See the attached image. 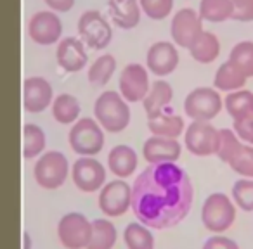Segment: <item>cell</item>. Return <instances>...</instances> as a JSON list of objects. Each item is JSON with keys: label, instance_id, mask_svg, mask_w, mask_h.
Here are the masks:
<instances>
[{"label": "cell", "instance_id": "30", "mask_svg": "<svg viewBox=\"0 0 253 249\" xmlns=\"http://www.w3.org/2000/svg\"><path fill=\"white\" fill-rule=\"evenodd\" d=\"M232 0H201L200 16L208 23H224L232 19Z\"/></svg>", "mask_w": 253, "mask_h": 249}, {"label": "cell", "instance_id": "15", "mask_svg": "<svg viewBox=\"0 0 253 249\" xmlns=\"http://www.w3.org/2000/svg\"><path fill=\"white\" fill-rule=\"evenodd\" d=\"M54 102V92L50 83L42 76H30L23 83V107L25 111L37 114Z\"/></svg>", "mask_w": 253, "mask_h": 249}, {"label": "cell", "instance_id": "18", "mask_svg": "<svg viewBox=\"0 0 253 249\" xmlns=\"http://www.w3.org/2000/svg\"><path fill=\"white\" fill-rule=\"evenodd\" d=\"M57 64L68 73H78L87 66V50L84 47V42L77 36H66L57 45Z\"/></svg>", "mask_w": 253, "mask_h": 249}, {"label": "cell", "instance_id": "11", "mask_svg": "<svg viewBox=\"0 0 253 249\" xmlns=\"http://www.w3.org/2000/svg\"><path fill=\"white\" fill-rule=\"evenodd\" d=\"M184 142L191 154L200 156H211L217 154L218 145V130L210 125V121H193L186 128Z\"/></svg>", "mask_w": 253, "mask_h": 249}, {"label": "cell", "instance_id": "1", "mask_svg": "<svg viewBox=\"0 0 253 249\" xmlns=\"http://www.w3.org/2000/svg\"><path fill=\"white\" fill-rule=\"evenodd\" d=\"M193 197V182L180 166L149 165L132 185V211L146 227L165 230L187 216Z\"/></svg>", "mask_w": 253, "mask_h": 249}, {"label": "cell", "instance_id": "37", "mask_svg": "<svg viewBox=\"0 0 253 249\" xmlns=\"http://www.w3.org/2000/svg\"><path fill=\"white\" fill-rule=\"evenodd\" d=\"M232 19L241 23L253 21V0H232Z\"/></svg>", "mask_w": 253, "mask_h": 249}, {"label": "cell", "instance_id": "10", "mask_svg": "<svg viewBox=\"0 0 253 249\" xmlns=\"http://www.w3.org/2000/svg\"><path fill=\"white\" fill-rule=\"evenodd\" d=\"M78 33L90 49L102 50L113 38V30L99 11H87L78 19Z\"/></svg>", "mask_w": 253, "mask_h": 249}, {"label": "cell", "instance_id": "19", "mask_svg": "<svg viewBox=\"0 0 253 249\" xmlns=\"http://www.w3.org/2000/svg\"><path fill=\"white\" fill-rule=\"evenodd\" d=\"M137 152L130 145H115L108 154V166L116 178L125 180L128 177H132L135 170H137Z\"/></svg>", "mask_w": 253, "mask_h": 249}, {"label": "cell", "instance_id": "13", "mask_svg": "<svg viewBox=\"0 0 253 249\" xmlns=\"http://www.w3.org/2000/svg\"><path fill=\"white\" fill-rule=\"evenodd\" d=\"M120 94L126 102L144 101L146 95L151 90L149 83V70L137 63L126 64L120 73Z\"/></svg>", "mask_w": 253, "mask_h": 249}, {"label": "cell", "instance_id": "34", "mask_svg": "<svg viewBox=\"0 0 253 249\" xmlns=\"http://www.w3.org/2000/svg\"><path fill=\"white\" fill-rule=\"evenodd\" d=\"M231 194L236 206L243 211H253V180H236Z\"/></svg>", "mask_w": 253, "mask_h": 249}, {"label": "cell", "instance_id": "28", "mask_svg": "<svg viewBox=\"0 0 253 249\" xmlns=\"http://www.w3.org/2000/svg\"><path fill=\"white\" fill-rule=\"evenodd\" d=\"M116 227L106 218L92 221V237L87 249H113L116 244Z\"/></svg>", "mask_w": 253, "mask_h": 249}, {"label": "cell", "instance_id": "16", "mask_svg": "<svg viewBox=\"0 0 253 249\" xmlns=\"http://www.w3.org/2000/svg\"><path fill=\"white\" fill-rule=\"evenodd\" d=\"M148 70L156 76H167L179 66V50L172 42H156L148 49Z\"/></svg>", "mask_w": 253, "mask_h": 249}, {"label": "cell", "instance_id": "23", "mask_svg": "<svg viewBox=\"0 0 253 249\" xmlns=\"http://www.w3.org/2000/svg\"><path fill=\"white\" fill-rule=\"evenodd\" d=\"M148 128L151 135L165 139H177L184 132V119L177 114H162L148 119Z\"/></svg>", "mask_w": 253, "mask_h": 249}, {"label": "cell", "instance_id": "26", "mask_svg": "<svg viewBox=\"0 0 253 249\" xmlns=\"http://www.w3.org/2000/svg\"><path fill=\"white\" fill-rule=\"evenodd\" d=\"M189 54L194 61L201 64H210L220 54V42H218L217 35L210 32H203V35L194 42V45L189 49Z\"/></svg>", "mask_w": 253, "mask_h": 249}, {"label": "cell", "instance_id": "6", "mask_svg": "<svg viewBox=\"0 0 253 249\" xmlns=\"http://www.w3.org/2000/svg\"><path fill=\"white\" fill-rule=\"evenodd\" d=\"M184 111L193 121H210L222 111V97L217 88L198 87L187 94Z\"/></svg>", "mask_w": 253, "mask_h": 249}, {"label": "cell", "instance_id": "24", "mask_svg": "<svg viewBox=\"0 0 253 249\" xmlns=\"http://www.w3.org/2000/svg\"><path fill=\"white\" fill-rule=\"evenodd\" d=\"M224 107L232 119H243L253 116V92L236 90L225 95Z\"/></svg>", "mask_w": 253, "mask_h": 249}, {"label": "cell", "instance_id": "17", "mask_svg": "<svg viewBox=\"0 0 253 249\" xmlns=\"http://www.w3.org/2000/svg\"><path fill=\"white\" fill-rule=\"evenodd\" d=\"M180 147L177 139H165V137H155L144 142L142 145V156L149 165H167V163H175L180 158Z\"/></svg>", "mask_w": 253, "mask_h": 249}, {"label": "cell", "instance_id": "8", "mask_svg": "<svg viewBox=\"0 0 253 249\" xmlns=\"http://www.w3.org/2000/svg\"><path fill=\"white\" fill-rule=\"evenodd\" d=\"M203 19L200 12L194 9L184 7L177 14H173L172 25H170V33L175 45L189 50L194 45L198 38L203 35Z\"/></svg>", "mask_w": 253, "mask_h": 249}, {"label": "cell", "instance_id": "41", "mask_svg": "<svg viewBox=\"0 0 253 249\" xmlns=\"http://www.w3.org/2000/svg\"><path fill=\"white\" fill-rule=\"evenodd\" d=\"M23 249H32V237L28 232H23Z\"/></svg>", "mask_w": 253, "mask_h": 249}, {"label": "cell", "instance_id": "38", "mask_svg": "<svg viewBox=\"0 0 253 249\" xmlns=\"http://www.w3.org/2000/svg\"><path fill=\"white\" fill-rule=\"evenodd\" d=\"M234 132L243 142L253 145V116L234 121Z\"/></svg>", "mask_w": 253, "mask_h": 249}, {"label": "cell", "instance_id": "33", "mask_svg": "<svg viewBox=\"0 0 253 249\" xmlns=\"http://www.w3.org/2000/svg\"><path fill=\"white\" fill-rule=\"evenodd\" d=\"M229 61L236 64L248 78L253 76V42L243 40L236 43L229 54Z\"/></svg>", "mask_w": 253, "mask_h": 249}, {"label": "cell", "instance_id": "9", "mask_svg": "<svg viewBox=\"0 0 253 249\" xmlns=\"http://www.w3.org/2000/svg\"><path fill=\"white\" fill-rule=\"evenodd\" d=\"M132 208V187L125 180H111L99 192V210L106 216H122Z\"/></svg>", "mask_w": 253, "mask_h": 249}, {"label": "cell", "instance_id": "40", "mask_svg": "<svg viewBox=\"0 0 253 249\" xmlns=\"http://www.w3.org/2000/svg\"><path fill=\"white\" fill-rule=\"evenodd\" d=\"M43 2H45L52 11H57V12H66L75 5V0H43Z\"/></svg>", "mask_w": 253, "mask_h": 249}, {"label": "cell", "instance_id": "5", "mask_svg": "<svg viewBox=\"0 0 253 249\" xmlns=\"http://www.w3.org/2000/svg\"><path fill=\"white\" fill-rule=\"evenodd\" d=\"M104 128L92 118H82L75 123L70 130V147L78 156H92L99 154L104 147Z\"/></svg>", "mask_w": 253, "mask_h": 249}, {"label": "cell", "instance_id": "25", "mask_svg": "<svg viewBox=\"0 0 253 249\" xmlns=\"http://www.w3.org/2000/svg\"><path fill=\"white\" fill-rule=\"evenodd\" d=\"M52 116L61 125H73L80 116V102L71 94H59L52 102Z\"/></svg>", "mask_w": 253, "mask_h": 249}, {"label": "cell", "instance_id": "29", "mask_svg": "<svg viewBox=\"0 0 253 249\" xmlns=\"http://www.w3.org/2000/svg\"><path fill=\"white\" fill-rule=\"evenodd\" d=\"M123 241L126 249H155V237L149 227L141 221H132L125 227Z\"/></svg>", "mask_w": 253, "mask_h": 249}, {"label": "cell", "instance_id": "35", "mask_svg": "<svg viewBox=\"0 0 253 249\" xmlns=\"http://www.w3.org/2000/svg\"><path fill=\"white\" fill-rule=\"evenodd\" d=\"M231 170L245 178H253V145L243 144L241 151L229 163Z\"/></svg>", "mask_w": 253, "mask_h": 249}, {"label": "cell", "instance_id": "2", "mask_svg": "<svg viewBox=\"0 0 253 249\" xmlns=\"http://www.w3.org/2000/svg\"><path fill=\"white\" fill-rule=\"evenodd\" d=\"M94 114L97 123L109 134H120L130 123V107L122 94L106 90L95 99Z\"/></svg>", "mask_w": 253, "mask_h": 249}, {"label": "cell", "instance_id": "31", "mask_svg": "<svg viewBox=\"0 0 253 249\" xmlns=\"http://www.w3.org/2000/svg\"><path fill=\"white\" fill-rule=\"evenodd\" d=\"M115 70H116L115 56L104 54V56H99L97 59L90 64L87 78L92 85H95V87H104V85L111 80L113 74H115Z\"/></svg>", "mask_w": 253, "mask_h": 249}, {"label": "cell", "instance_id": "39", "mask_svg": "<svg viewBox=\"0 0 253 249\" xmlns=\"http://www.w3.org/2000/svg\"><path fill=\"white\" fill-rule=\"evenodd\" d=\"M203 249H239V246L238 242L225 237V235H213V237L205 241Z\"/></svg>", "mask_w": 253, "mask_h": 249}, {"label": "cell", "instance_id": "36", "mask_svg": "<svg viewBox=\"0 0 253 249\" xmlns=\"http://www.w3.org/2000/svg\"><path fill=\"white\" fill-rule=\"evenodd\" d=\"M139 4L142 12L156 21L165 19L173 9V0H139Z\"/></svg>", "mask_w": 253, "mask_h": 249}, {"label": "cell", "instance_id": "20", "mask_svg": "<svg viewBox=\"0 0 253 249\" xmlns=\"http://www.w3.org/2000/svg\"><path fill=\"white\" fill-rule=\"evenodd\" d=\"M109 14L118 28L132 30L141 21V4L137 0H109Z\"/></svg>", "mask_w": 253, "mask_h": 249}, {"label": "cell", "instance_id": "7", "mask_svg": "<svg viewBox=\"0 0 253 249\" xmlns=\"http://www.w3.org/2000/svg\"><path fill=\"white\" fill-rule=\"evenodd\" d=\"M57 237L66 249H87L92 237V221L78 211L64 214L57 223Z\"/></svg>", "mask_w": 253, "mask_h": 249}, {"label": "cell", "instance_id": "32", "mask_svg": "<svg viewBox=\"0 0 253 249\" xmlns=\"http://www.w3.org/2000/svg\"><path fill=\"white\" fill-rule=\"evenodd\" d=\"M243 144L241 139L236 135L234 130L231 128H222L218 130V145H217V158L224 163H231L232 158L241 151Z\"/></svg>", "mask_w": 253, "mask_h": 249}, {"label": "cell", "instance_id": "21", "mask_svg": "<svg viewBox=\"0 0 253 249\" xmlns=\"http://www.w3.org/2000/svg\"><path fill=\"white\" fill-rule=\"evenodd\" d=\"M173 97V88L170 83H167L165 80H156L153 81L151 90L146 95V99L142 101V106H144V111L149 118H155V116L162 114L165 106H169L172 102Z\"/></svg>", "mask_w": 253, "mask_h": 249}, {"label": "cell", "instance_id": "3", "mask_svg": "<svg viewBox=\"0 0 253 249\" xmlns=\"http://www.w3.org/2000/svg\"><path fill=\"white\" fill-rule=\"evenodd\" d=\"M201 221H203V227L213 234L229 230L236 221L234 201L222 192L210 194L201 208Z\"/></svg>", "mask_w": 253, "mask_h": 249}, {"label": "cell", "instance_id": "22", "mask_svg": "<svg viewBox=\"0 0 253 249\" xmlns=\"http://www.w3.org/2000/svg\"><path fill=\"white\" fill-rule=\"evenodd\" d=\"M248 76L236 66L232 61H225L218 66V70L215 71V78H213V85L217 90L222 92H236L241 90V87L246 83Z\"/></svg>", "mask_w": 253, "mask_h": 249}, {"label": "cell", "instance_id": "4", "mask_svg": "<svg viewBox=\"0 0 253 249\" xmlns=\"http://www.w3.org/2000/svg\"><path fill=\"white\" fill-rule=\"evenodd\" d=\"M70 175L68 158L59 151L43 152L33 166V177L37 183L45 190H56L64 185Z\"/></svg>", "mask_w": 253, "mask_h": 249}, {"label": "cell", "instance_id": "27", "mask_svg": "<svg viewBox=\"0 0 253 249\" xmlns=\"http://www.w3.org/2000/svg\"><path fill=\"white\" fill-rule=\"evenodd\" d=\"M47 139L43 130L35 123H26L23 127V158L35 159L40 158L45 149Z\"/></svg>", "mask_w": 253, "mask_h": 249}, {"label": "cell", "instance_id": "12", "mask_svg": "<svg viewBox=\"0 0 253 249\" xmlns=\"http://www.w3.org/2000/svg\"><path fill=\"white\" fill-rule=\"evenodd\" d=\"M71 178L78 190L92 194L106 185V168L97 159L82 156L71 166Z\"/></svg>", "mask_w": 253, "mask_h": 249}, {"label": "cell", "instance_id": "14", "mask_svg": "<svg viewBox=\"0 0 253 249\" xmlns=\"http://www.w3.org/2000/svg\"><path fill=\"white\" fill-rule=\"evenodd\" d=\"M63 23L52 11H40L32 16L28 23V35L39 45H52L59 42Z\"/></svg>", "mask_w": 253, "mask_h": 249}]
</instances>
